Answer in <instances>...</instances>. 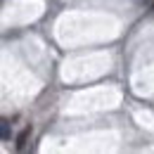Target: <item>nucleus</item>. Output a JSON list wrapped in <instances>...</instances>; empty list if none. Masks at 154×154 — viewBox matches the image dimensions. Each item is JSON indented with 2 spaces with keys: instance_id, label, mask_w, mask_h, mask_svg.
<instances>
[{
  "instance_id": "f257e3e1",
  "label": "nucleus",
  "mask_w": 154,
  "mask_h": 154,
  "mask_svg": "<svg viewBox=\"0 0 154 154\" xmlns=\"http://www.w3.org/2000/svg\"><path fill=\"white\" fill-rule=\"evenodd\" d=\"M29 137H31V126H26L19 135H17V152L21 149H26V142H29Z\"/></svg>"
},
{
  "instance_id": "f03ea898",
  "label": "nucleus",
  "mask_w": 154,
  "mask_h": 154,
  "mask_svg": "<svg viewBox=\"0 0 154 154\" xmlns=\"http://www.w3.org/2000/svg\"><path fill=\"white\" fill-rule=\"evenodd\" d=\"M2 140H10V123L2 121Z\"/></svg>"
}]
</instances>
